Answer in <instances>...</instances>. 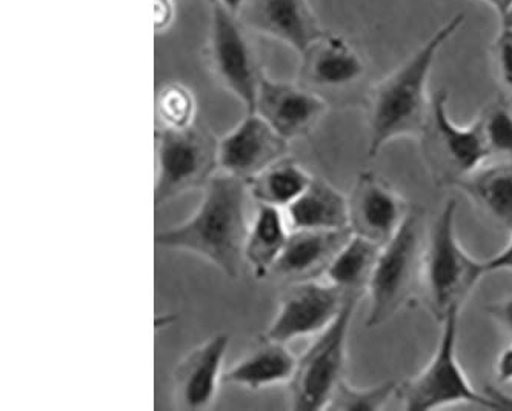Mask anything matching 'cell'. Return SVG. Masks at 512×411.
<instances>
[{"instance_id":"d6a6232c","label":"cell","mask_w":512,"mask_h":411,"mask_svg":"<svg viewBox=\"0 0 512 411\" xmlns=\"http://www.w3.org/2000/svg\"><path fill=\"white\" fill-rule=\"evenodd\" d=\"M220 5H223V7L228 8V10L233 11L234 14H237L239 16L240 10H242L243 5H245V2L247 0H217Z\"/></svg>"},{"instance_id":"8fae6325","label":"cell","mask_w":512,"mask_h":411,"mask_svg":"<svg viewBox=\"0 0 512 411\" xmlns=\"http://www.w3.org/2000/svg\"><path fill=\"white\" fill-rule=\"evenodd\" d=\"M328 111V101L302 84L273 81L262 74L256 111L286 141L308 136Z\"/></svg>"},{"instance_id":"6da1fadb","label":"cell","mask_w":512,"mask_h":411,"mask_svg":"<svg viewBox=\"0 0 512 411\" xmlns=\"http://www.w3.org/2000/svg\"><path fill=\"white\" fill-rule=\"evenodd\" d=\"M463 24L465 14L451 17L393 73L371 88L366 97L370 158L379 156L386 145L397 139H419L431 107L433 94L428 96V84L434 61Z\"/></svg>"},{"instance_id":"1f68e13d","label":"cell","mask_w":512,"mask_h":411,"mask_svg":"<svg viewBox=\"0 0 512 411\" xmlns=\"http://www.w3.org/2000/svg\"><path fill=\"white\" fill-rule=\"evenodd\" d=\"M482 2L488 4L489 7L493 8V10L499 14L500 21H502L503 17H505L512 8V0H482Z\"/></svg>"},{"instance_id":"7c38bea8","label":"cell","mask_w":512,"mask_h":411,"mask_svg":"<svg viewBox=\"0 0 512 411\" xmlns=\"http://www.w3.org/2000/svg\"><path fill=\"white\" fill-rule=\"evenodd\" d=\"M350 228L354 234L385 245L408 218L411 205L374 171H362L350 198Z\"/></svg>"},{"instance_id":"ffe728a7","label":"cell","mask_w":512,"mask_h":411,"mask_svg":"<svg viewBox=\"0 0 512 411\" xmlns=\"http://www.w3.org/2000/svg\"><path fill=\"white\" fill-rule=\"evenodd\" d=\"M457 188L494 224L512 231V159L482 165Z\"/></svg>"},{"instance_id":"5bb4252c","label":"cell","mask_w":512,"mask_h":411,"mask_svg":"<svg viewBox=\"0 0 512 411\" xmlns=\"http://www.w3.org/2000/svg\"><path fill=\"white\" fill-rule=\"evenodd\" d=\"M288 141L260 114L247 113L242 121L219 142V167L250 182L265 168L285 158Z\"/></svg>"},{"instance_id":"ba28073f","label":"cell","mask_w":512,"mask_h":411,"mask_svg":"<svg viewBox=\"0 0 512 411\" xmlns=\"http://www.w3.org/2000/svg\"><path fill=\"white\" fill-rule=\"evenodd\" d=\"M157 139V179L154 207L205 187L219 167V142L207 131L187 128H159Z\"/></svg>"},{"instance_id":"7402d4cb","label":"cell","mask_w":512,"mask_h":411,"mask_svg":"<svg viewBox=\"0 0 512 411\" xmlns=\"http://www.w3.org/2000/svg\"><path fill=\"white\" fill-rule=\"evenodd\" d=\"M382 245L363 238L359 234H351L342 245L333 261L326 267V282L339 288L346 296L366 295L371 276L376 268Z\"/></svg>"},{"instance_id":"7a4b0ae2","label":"cell","mask_w":512,"mask_h":411,"mask_svg":"<svg viewBox=\"0 0 512 411\" xmlns=\"http://www.w3.org/2000/svg\"><path fill=\"white\" fill-rule=\"evenodd\" d=\"M196 213L182 225L157 231L154 244L190 251L237 279L245 265L248 236L247 201L250 188L243 179L223 173L205 185Z\"/></svg>"},{"instance_id":"d4e9b609","label":"cell","mask_w":512,"mask_h":411,"mask_svg":"<svg viewBox=\"0 0 512 411\" xmlns=\"http://www.w3.org/2000/svg\"><path fill=\"white\" fill-rule=\"evenodd\" d=\"M476 121L491 156L502 154L512 158V108L505 97L489 102Z\"/></svg>"},{"instance_id":"d6986e66","label":"cell","mask_w":512,"mask_h":411,"mask_svg":"<svg viewBox=\"0 0 512 411\" xmlns=\"http://www.w3.org/2000/svg\"><path fill=\"white\" fill-rule=\"evenodd\" d=\"M296 367L297 359L286 344L263 338L262 345L223 375V382L259 391L274 385L290 384Z\"/></svg>"},{"instance_id":"f1b7e54d","label":"cell","mask_w":512,"mask_h":411,"mask_svg":"<svg viewBox=\"0 0 512 411\" xmlns=\"http://www.w3.org/2000/svg\"><path fill=\"white\" fill-rule=\"evenodd\" d=\"M485 268L488 274L496 273V271H511L512 273V231L508 244L496 256L485 261Z\"/></svg>"},{"instance_id":"4fadbf2b","label":"cell","mask_w":512,"mask_h":411,"mask_svg":"<svg viewBox=\"0 0 512 411\" xmlns=\"http://www.w3.org/2000/svg\"><path fill=\"white\" fill-rule=\"evenodd\" d=\"M368 74L365 57L345 37L325 33L300 54V84L323 93H343L359 87Z\"/></svg>"},{"instance_id":"603a6c76","label":"cell","mask_w":512,"mask_h":411,"mask_svg":"<svg viewBox=\"0 0 512 411\" xmlns=\"http://www.w3.org/2000/svg\"><path fill=\"white\" fill-rule=\"evenodd\" d=\"M313 181L305 167L293 159H280L248 182L250 194L257 204L290 207Z\"/></svg>"},{"instance_id":"836d02e7","label":"cell","mask_w":512,"mask_h":411,"mask_svg":"<svg viewBox=\"0 0 512 411\" xmlns=\"http://www.w3.org/2000/svg\"><path fill=\"white\" fill-rule=\"evenodd\" d=\"M503 27H509L512 28V8L508 11V14H506L505 17H503L502 21Z\"/></svg>"},{"instance_id":"ac0fdd59","label":"cell","mask_w":512,"mask_h":411,"mask_svg":"<svg viewBox=\"0 0 512 411\" xmlns=\"http://www.w3.org/2000/svg\"><path fill=\"white\" fill-rule=\"evenodd\" d=\"M286 222L291 231L346 230L350 228V199L325 179L313 178L299 198L286 207Z\"/></svg>"},{"instance_id":"2e32d148","label":"cell","mask_w":512,"mask_h":411,"mask_svg":"<svg viewBox=\"0 0 512 411\" xmlns=\"http://www.w3.org/2000/svg\"><path fill=\"white\" fill-rule=\"evenodd\" d=\"M231 336L219 333L194 348L177 365L174 373V401L188 411L208 410L214 404L223 382V361Z\"/></svg>"},{"instance_id":"3957f363","label":"cell","mask_w":512,"mask_h":411,"mask_svg":"<svg viewBox=\"0 0 512 411\" xmlns=\"http://www.w3.org/2000/svg\"><path fill=\"white\" fill-rule=\"evenodd\" d=\"M456 199L443 205L429 225L422 261V284L431 315L442 324L453 311L462 310L469 295L486 276L485 261L474 258L459 241Z\"/></svg>"},{"instance_id":"30bf717a","label":"cell","mask_w":512,"mask_h":411,"mask_svg":"<svg viewBox=\"0 0 512 411\" xmlns=\"http://www.w3.org/2000/svg\"><path fill=\"white\" fill-rule=\"evenodd\" d=\"M360 296V295H359ZM348 296L330 282H293L280 298L276 316L265 339L288 342L317 336L339 316Z\"/></svg>"},{"instance_id":"f546056e","label":"cell","mask_w":512,"mask_h":411,"mask_svg":"<svg viewBox=\"0 0 512 411\" xmlns=\"http://www.w3.org/2000/svg\"><path fill=\"white\" fill-rule=\"evenodd\" d=\"M496 376L500 384L512 382V344L502 350L496 362Z\"/></svg>"},{"instance_id":"8992f818","label":"cell","mask_w":512,"mask_h":411,"mask_svg":"<svg viewBox=\"0 0 512 411\" xmlns=\"http://www.w3.org/2000/svg\"><path fill=\"white\" fill-rule=\"evenodd\" d=\"M456 310L442 322L439 344L433 358L413 378L400 384L399 396L408 411H429L457 404L479 405L494 410L483 391L474 390L457 358L459 321Z\"/></svg>"},{"instance_id":"4dcf8cb0","label":"cell","mask_w":512,"mask_h":411,"mask_svg":"<svg viewBox=\"0 0 512 411\" xmlns=\"http://www.w3.org/2000/svg\"><path fill=\"white\" fill-rule=\"evenodd\" d=\"M483 393L488 396L489 401L493 402L494 410L512 411V395H508L500 388L491 387V385H488Z\"/></svg>"},{"instance_id":"9c48e42d","label":"cell","mask_w":512,"mask_h":411,"mask_svg":"<svg viewBox=\"0 0 512 411\" xmlns=\"http://www.w3.org/2000/svg\"><path fill=\"white\" fill-rule=\"evenodd\" d=\"M208 59L222 87L236 97L245 113H254L262 73L257 68L240 17L217 0L211 4Z\"/></svg>"},{"instance_id":"cb8c5ba5","label":"cell","mask_w":512,"mask_h":411,"mask_svg":"<svg viewBox=\"0 0 512 411\" xmlns=\"http://www.w3.org/2000/svg\"><path fill=\"white\" fill-rule=\"evenodd\" d=\"M400 384L397 381H385L373 387H354L343 379L331 399L328 410L340 411H376L382 410L389 399L399 393Z\"/></svg>"},{"instance_id":"e0dca14e","label":"cell","mask_w":512,"mask_h":411,"mask_svg":"<svg viewBox=\"0 0 512 411\" xmlns=\"http://www.w3.org/2000/svg\"><path fill=\"white\" fill-rule=\"evenodd\" d=\"M353 231L293 230L271 274L293 282L310 281L325 273L337 251L348 241Z\"/></svg>"},{"instance_id":"4316f807","label":"cell","mask_w":512,"mask_h":411,"mask_svg":"<svg viewBox=\"0 0 512 411\" xmlns=\"http://www.w3.org/2000/svg\"><path fill=\"white\" fill-rule=\"evenodd\" d=\"M493 59L500 82L512 93V28H500L493 44Z\"/></svg>"},{"instance_id":"83f0119b","label":"cell","mask_w":512,"mask_h":411,"mask_svg":"<svg viewBox=\"0 0 512 411\" xmlns=\"http://www.w3.org/2000/svg\"><path fill=\"white\" fill-rule=\"evenodd\" d=\"M489 315L500 327L505 328L509 335L512 336V295L496 304L489 305Z\"/></svg>"},{"instance_id":"52a82bcc","label":"cell","mask_w":512,"mask_h":411,"mask_svg":"<svg viewBox=\"0 0 512 411\" xmlns=\"http://www.w3.org/2000/svg\"><path fill=\"white\" fill-rule=\"evenodd\" d=\"M360 299L359 295L348 296L333 324L319 333L302 358L297 359L290 382L291 410H328L336 388L345 379L346 348Z\"/></svg>"},{"instance_id":"277c9868","label":"cell","mask_w":512,"mask_h":411,"mask_svg":"<svg viewBox=\"0 0 512 411\" xmlns=\"http://www.w3.org/2000/svg\"><path fill=\"white\" fill-rule=\"evenodd\" d=\"M425 211L411 207L400 230L380 248L376 268L371 276L366 296L368 328L382 327L413 298L417 285L422 284V261L425 250Z\"/></svg>"},{"instance_id":"484cf974","label":"cell","mask_w":512,"mask_h":411,"mask_svg":"<svg viewBox=\"0 0 512 411\" xmlns=\"http://www.w3.org/2000/svg\"><path fill=\"white\" fill-rule=\"evenodd\" d=\"M157 114L162 127L187 128L193 125V94L182 85H168L157 97Z\"/></svg>"},{"instance_id":"5b68a950","label":"cell","mask_w":512,"mask_h":411,"mask_svg":"<svg viewBox=\"0 0 512 411\" xmlns=\"http://www.w3.org/2000/svg\"><path fill=\"white\" fill-rule=\"evenodd\" d=\"M419 142L431 179L440 188H457L463 179L491 158L477 121L460 127L449 116L446 90L436 91L431 96V107Z\"/></svg>"},{"instance_id":"44dd1931","label":"cell","mask_w":512,"mask_h":411,"mask_svg":"<svg viewBox=\"0 0 512 411\" xmlns=\"http://www.w3.org/2000/svg\"><path fill=\"white\" fill-rule=\"evenodd\" d=\"M290 236V227L280 208L259 204L253 224L248 228L245 241V264L250 265L257 279L270 276L280 258L286 241Z\"/></svg>"},{"instance_id":"9a60e30c","label":"cell","mask_w":512,"mask_h":411,"mask_svg":"<svg viewBox=\"0 0 512 411\" xmlns=\"http://www.w3.org/2000/svg\"><path fill=\"white\" fill-rule=\"evenodd\" d=\"M245 27L305 53L326 33L308 0H247L239 13Z\"/></svg>"}]
</instances>
